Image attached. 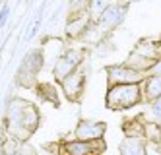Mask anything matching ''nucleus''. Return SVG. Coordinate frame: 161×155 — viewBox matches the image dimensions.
<instances>
[{"mask_svg":"<svg viewBox=\"0 0 161 155\" xmlns=\"http://www.w3.org/2000/svg\"><path fill=\"white\" fill-rule=\"evenodd\" d=\"M6 132L10 138L18 141H27V138L37 130L39 124V113L35 105L24 99H12L6 107Z\"/></svg>","mask_w":161,"mask_h":155,"instance_id":"f257e3e1","label":"nucleus"},{"mask_svg":"<svg viewBox=\"0 0 161 155\" xmlns=\"http://www.w3.org/2000/svg\"><path fill=\"white\" fill-rule=\"evenodd\" d=\"M140 103V89L136 83H114L107 93V107L113 111L130 109Z\"/></svg>","mask_w":161,"mask_h":155,"instance_id":"f03ea898","label":"nucleus"},{"mask_svg":"<svg viewBox=\"0 0 161 155\" xmlns=\"http://www.w3.org/2000/svg\"><path fill=\"white\" fill-rule=\"evenodd\" d=\"M82 58H84L82 51H68V53H64L58 60H56V64L53 68L54 78L58 80V81H62L66 76H70L74 70L78 68V64L82 62Z\"/></svg>","mask_w":161,"mask_h":155,"instance_id":"7ed1b4c3","label":"nucleus"},{"mask_svg":"<svg viewBox=\"0 0 161 155\" xmlns=\"http://www.w3.org/2000/svg\"><path fill=\"white\" fill-rule=\"evenodd\" d=\"M107 74H109V86H114V83H138V81H142V72L130 68V66H109Z\"/></svg>","mask_w":161,"mask_h":155,"instance_id":"20e7f679","label":"nucleus"},{"mask_svg":"<svg viewBox=\"0 0 161 155\" xmlns=\"http://www.w3.org/2000/svg\"><path fill=\"white\" fill-rule=\"evenodd\" d=\"M105 134V122H91V120H82L76 128V138L78 140H101V136Z\"/></svg>","mask_w":161,"mask_h":155,"instance_id":"39448f33","label":"nucleus"},{"mask_svg":"<svg viewBox=\"0 0 161 155\" xmlns=\"http://www.w3.org/2000/svg\"><path fill=\"white\" fill-rule=\"evenodd\" d=\"M41 64H43V54H41L39 51L29 53V54L25 56V60L21 62V66H19V72H18V81H21L24 78H31V80H33V78L37 76V72H39Z\"/></svg>","mask_w":161,"mask_h":155,"instance_id":"423d86ee","label":"nucleus"},{"mask_svg":"<svg viewBox=\"0 0 161 155\" xmlns=\"http://www.w3.org/2000/svg\"><path fill=\"white\" fill-rule=\"evenodd\" d=\"M60 83H62V87H64V91H66V97L70 99V101H78L80 95H82V91H84L86 78H84V74L72 72L70 76H66Z\"/></svg>","mask_w":161,"mask_h":155,"instance_id":"0eeeda50","label":"nucleus"},{"mask_svg":"<svg viewBox=\"0 0 161 155\" xmlns=\"http://www.w3.org/2000/svg\"><path fill=\"white\" fill-rule=\"evenodd\" d=\"M122 16H124V8H120V6H107L105 10H103V14L99 16V23L103 27L111 29L122 19Z\"/></svg>","mask_w":161,"mask_h":155,"instance_id":"6e6552de","label":"nucleus"},{"mask_svg":"<svg viewBox=\"0 0 161 155\" xmlns=\"http://www.w3.org/2000/svg\"><path fill=\"white\" fill-rule=\"evenodd\" d=\"M95 140L91 141H86V140H76V141H70V144L64 146V151L66 153H72V155H86V153H93V151H101L103 147H95L93 146Z\"/></svg>","mask_w":161,"mask_h":155,"instance_id":"1a4fd4ad","label":"nucleus"},{"mask_svg":"<svg viewBox=\"0 0 161 155\" xmlns=\"http://www.w3.org/2000/svg\"><path fill=\"white\" fill-rule=\"evenodd\" d=\"M146 151V144L142 138H128L120 144V153L124 155H138Z\"/></svg>","mask_w":161,"mask_h":155,"instance_id":"9d476101","label":"nucleus"},{"mask_svg":"<svg viewBox=\"0 0 161 155\" xmlns=\"http://www.w3.org/2000/svg\"><path fill=\"white\" fill-rule=\"evenodd\" d=\"M159 95H161V76H153L146 83V97L147 99H155Z\"/></svg>","mask_w":161,"mask_h":155,"instance_id":"9b49d317","label":"nucleus"},{"mask_svg":"<svg viewBox=\"0 0 161 155\" xmlns=\"http://www.w3.org/2000/svg\"><path fill=\"white\" fill-rule=\"evenodd\" d=\"M107 6H109V0H89V12L93 18H99Z\"/></svg>","mask_w":161,"mask_h":155,"instance_id":"f8f14e48","label":"nucleus"},{"mask_svg":"<svg viewBox=\"0 0 161 155\" xmlns=\"http://www.w3.org/2000/svg\"><path fill=\"white\" fill-rule=\"evenodd\" d=\"M37 91H41V97H43V99H51V97L54 99V89H53L51 86H39ZM54 101H56V99H54Z\"/></svg>","mask_w":161,"mask_h":155,"instance_id":"ddd939ff","label":"nucleus"},{"mask_svg":"<svg viewBox=\"0 0 161 155\" xmlns=\"http://www.w3.org/2000/svg\"><path fill=\"white\" fill-rule=\"evenodd\" d=\"M86 25V19L82 18V19H80V21H76V23H70V25H68V33H70V35H76L80 29H82Z\"/></svg>","mask_w":161,"mask_h":155,"instance_id":"4468645a","label":"nucleus"},{"mask_svg":"<svg viewBox=\"0 0 161 155\" xmlns=\"http://www.w3.org/2000/svg\"><path fill=\"white\" fill-rule=\"evenodd\" d=\"M8 16H10V6H8V4H4V6H2V10H0V29L6 25Z\"/></svg>","mask_w":161,"mask_h":155,"instance_id":"2eb2a0df","label":"nucleus"},{"mask_svg":"<svg viewBox=\"0 0 161 155\" xmlns=\"http://www.w3.org/2000/svg\"><path fill=\"white\" fill-rule=\"evenodd\" d=\"M152 113H153V116L157 118V120H161V95H159V97H155V103L152 107Z\"/></svg>","mask_w":161,"mask_h":155,"instance_id":"dca6fc26","label":"nucleus"},{"mask_svg":"<svg viewBox=\"0 0 161 155\" xmlns=\"http://www.w3.org/2000/svg\"><path fill=\"white\" fill-rule=\"evenodd\" d=\"M39 25H41V16H37V19H35V23H33V27H29V33L25 35V39L29 41L31 37H35V33H37V29H39Z\"/></svg>","mask_w":161,"mask_h":155,"instance_id":"f3484780","label":"nucleus"},{"mask_svg":"<svg viewBox=\"0 0 161 155\" xmlns=\"http://www.w3.org/2000/svg\"><path fill=\"white\" fill-rule=\"evenodd\" d=\"M149 70H152L155 76H161V60H159V62H155V64H152V68H149Z\"/></svg>","mask_w":161,"mask_h":155,"instance_id":"a211bd4d","label":"nucleus"},{"mask_svg":"<svg viewBox=\"0 0 161 155\" xmlns=\"http://www.w3.org/2000/svg\"><path fill=\"white\" fill-rule=\"evenodd\" d=\"M0 2H2V0H0Z\"/></svg>","mask_w":161,"mask_h":155,"instance_id":"6ab92c4d","label":"nucleus"}]
</instances>
